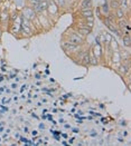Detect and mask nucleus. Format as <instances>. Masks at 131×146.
<instances>
[{"label": "nucleus", "instance_id": "nucleus-6", "mask_svg": "<svg viewBox=\"0 0 131 146\" xmlns=\"http://www.w3.org/2000/svg\"><path fill=\"white\" fill-rule=\"evenodd\" d=\"M80 31H82V34L84 35H87L91 33V28H87V27H80Z\"/></svg>", "mask_w": 131, "mask_h": 146}, {"label": "nucleus", "instance_id": "nucleus-13", "mask_svg": "<svg viewBox=\"0 0 131 146\" xmlns=\"http://www.w3.org/2000/svg\"><path fill=\"white\" fill-rule=\"evenodd\" d=\"M56 3H57V6H63L64 5V0H56Z\"/></svg>", "mask_w": 131, "mask_h": 146}, {"label": "nucleus", "instance_id": "nucleus-8", "mask_svg": "<svg viewBox=\"0 0 131 146\" xmlns=\"http://www.w3.org/2000/svg\"><path fill=\"white\" fill-rule=\"evenodd\" d=\"M123 15H124L123 10H122V9H119V8H118V13H117L118 18H122V17H123Z\"/></svg>", "mask_w": 131, "mask_h": 146}, {"label": "nucleus", "instance_id": "nucleus-5", "mask_svg": "<svg viewBox=\"0 0 131 146\" xmlns=\"http://www.w3.org/2000/svg\"><path fill=\"white\" fill-rule=\"evenodd\" d=\"M123 45L129 47L130 46V37H129V34H127V36L123 37Z\"/></svg>", "mask_w": 131, "mask_h": 146}, {"label": "nucleus", "instance_id": "nucleus-9", "mask_svg": "<svg viewBox=\"0 0 131 146\" xmlns=\"http://www.w3.org/2000/svg\"><path fill=\"white\" fill-rule=\"evenodd\" d=\"M111 6H112L113 8H117V9H118L120 6V3L118 2V1H112V2H111Z\"/></svg>", "mask_w": 131, "mask_h": 146}, {"label": "nucleus", "instance_id": "nucleus-4", "mask_svg": "<svg viewBox=\"0 0 131 146\" xmlns=\"http://www.w3.org/2000/svg\"><path fill=\"white\" fill-rule=\"evenodd\" d=\"M105 26H107V28L111 30V31H113V33H117V30H116V28L113 27V25H112V23L109 20V19H107L105 20Z\"/></svg>", "mask_w": 131, "mask_h": 146}, {"label": "nucleus", "instance_id": "nucleus-12", "mask_svg": "<svg viewBox=\"0 0 131 146\" xmlns=\"http://www.w3.org/2000/svg\"><path fill=\"white\" fill-rule=\"evenodd\" d=\"M84 62H85V64H89V62H90V58H89V56H87V55H85V56H84Z\"/></svg>", "mask_w": 131, "mask_h": 146}, {"label": "nucleus", "instance_id": "nucleus-1", "mask_svg": "<svg viewBox=\"0 0 131 146\" xmlns=\"http://www.w3.org/2000/svg\"><path fill=\"white\" fill-rule=\"evenodd\" d=\"M82 37H80V36H77L76 34H72L71 35V42H73V44H81L82 42Z\"/></svg>", "mask_w": 131, "mask_h": 146}, {"label": "nucleus", "instance_id": "nucleus-11", "mask_svg": "<svg viewBox=\"0 0 131 146\" xmlns=\"http://www.w3.org/2000/svg\"><path fill=\"white\" fill-rule=\"evenodd\" d=\"M120 26H121L122 28H123V27H127V26H128V25H127V21H126V20H124V21L121 20V21H120Z\"/></svg>", "mask_w": 131, "mask_h": 146}, {"label": "nucleus", "instance_id": "nucleus-7", "mask_svg": "<svg viewBox=\"0 0 131 146\" xmlns=\"http://www.w3.org/2000/svg\"><path fill=\"white\" fill-rule=\"evenodd\" d=\"M82 15H83L84 17H91V16H93V13H92V10L91 9H86V10H83L82 11Z\"/></svg>", "mask_w": 131, "mask_h": 146}, {"label": "nucleus", "instance_id": "nucleus-10", "mask_svg": "<svg viewBox=\"0 0 131 146\" xmlns=\"http://www.w3.org/2000/svg\"><path fill=\"white\" fill-rule=\"evenodd\" d=\"M120 6L122 7V9H124V8H127V7H128V5H127L126 0H121V5H120Z\"/></svg>", "mask_w": 131, "mask_h": 146}, {"label": "nucleus", "instance_id": "nucleus-3", "mask_svg": "<svg viewBox=\"0 0 131 146\" xmlns=\"http://www.w3.org/2000/svg\"><path fill=\"white\" fill-rule=\"evenodd\" d=\"M91 6H92L91 1L84 0L83 2H82V5H81V8H82V10H86V9H91Z\"/></svg>", "mask_w": 131, "mask_h": 146}, {"label": "nucleus", "instance_id": "nucleus-2", "mask_svg": "<svg viewBox=\"0 0 131 146\" xmlns=\"http://www.w3.org/2000/svg\"><path fill=\"white\" fill-rule=\"evenodd\" d=\"M63 47L66 49V50H75L77 48V45L76 44H73V42H64L63 44Z\"/></svg>", "mask_w": 131, "mask_h": 146}]
</instances>
